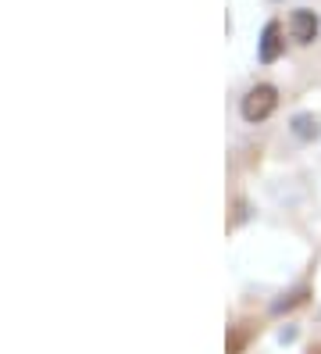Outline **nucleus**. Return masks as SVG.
<instances>
[{
  "label": "nucleus",
  "instance_id": "nucleus-1",
  "mask_svg": "<svg viewBox=\"0 0 321 354\" xmlns=\"http://www.w3.org/2000/svg\"><path fill=\"white\" fill-rule=\"evenodd\" d=\"M275 108H278V90H275V86H268V82L253 86V90L243 97V104H240V111H243V118H246V122H264Z\"/></svg>",
  "mask_w": 321,
  "mask_h": 354
},
{
  "label": "nucleus",
  "instance_id": "nucleus-2",
  "mask_svg": "<svg viewBox=\"0 0 321 354\" xmlns=\"http://www.w3.org/2000/svg\"><path fill=\"white\" fill-rule=\"evenodd\" d=\"M289 32H293V39L296 44H311V39L318 36V18H314V11H293V18H289Z\"/></svg>",
  "mask_w": 321,
  "mask_h": 354
},
{
  "label": "nucleus",
  "instance_id": "nucleus-3",
  "mask_svg": "<svg viewBox=\"0 0 321 354\" xmlns=\"http://www.w3.org/2000/svg\"><path fill=\"white\" fill-rule=\"evenodd\" d=\"M282 47H286V39H282V26H278V22H268V26H264V36H261V61H264V65L278 61Z\"/></svg>",
  "mask_w": 321,
  "mask_h": 354
},
{
  "label": "nucleus",
  "instance_id": "nucleus-4",
  "mask_svg": "<svg viewBox=\"0 0 321 354\" xmlns=\"http://www.w3.org/2000/svg\"><path fill=\"white\" fill-rule=\"evenodd\" d=\"M293 133H296L300 140H314V136H318V122H314L311 115H296V118H293Z\"/></svg>",
  "mask_w": 321,
  "mask_h": 354
},
{
  "label": "nucleus",
  "instance_id": "nucleus-5",
  "mask_svg": "<svg viewBox=\"0 0 321 354\" xmlns=\"http://www.w3.org/2000/svg\"><path fill=\"white\" fill-rule=\"evenodd\" d=\"M314 354H321V347H318V351H314Z\"/></svg>",
  "mask_w": 321,
  "mask_h": 354
}]
</instances>
